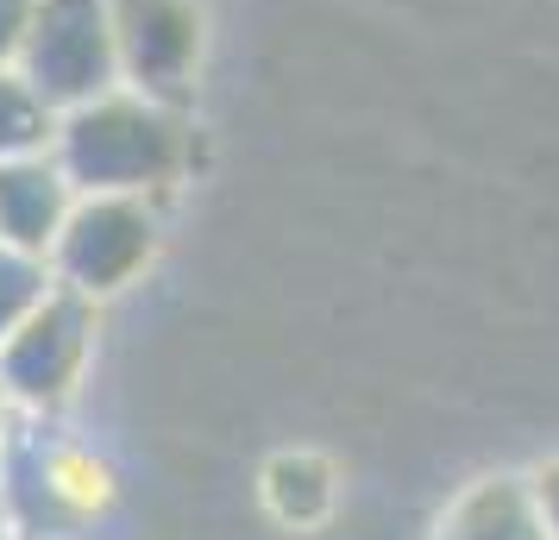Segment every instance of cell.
Wrapping results in <instances>:
<instances>
[{
  "label": "cell",
  "instance_id": "cell-1",
  "mask_svg": "<svg viewBox=\"0 0 559 540\" xmlns=\"http://www.w3.org/2000/svg\"><path fill=\"white\" fill-rule=\"evenodd\" d=\"M51 152L82 195H170L189 170V120L177 101L120 82L57 113Z\"/></svg>",
  "mask_w": 559,
  "mask_h": 540
},
{
  "label": "cell",
  "instance_id": "cell-2",
  "mask_svg": "<svg viewBox=\"0 0 559 540\" xmlns=\"http://www.w3.org/2000/svg\"><path fill=\"white\" fill-rule=\"evenodd\" d=\"M164 245V195H76L51 245V277L88 302H114Z\"/></svg>",
  "mask_w": 559,
  "mask_h": 540
},
{
  "label": "cell",
  "instance_id": "cell-3",
  "mask_svg": "<svg viewBox=\"0 0 559 540\" xmlns=\"http://www.w3.org/2000/svg\"><path fill=\"white\" fill-rule=\"evenodd\" d=\"M95 309L102 302H88V296L57 284L7 334V346H0V389H7V403L26 415V421L57 415L82 389L88 359H95Z\"/></svg>",
  "mask_w": 559,
  "mask_h": 540
},
{
  "label": "cell",
  "instance_id": "cell-4",
  "mask_svg": "<svg viewBox=\"0 0 559 540\" xmlns=\"http://www.w3.org/2000/svg\"><path fill=\"white\" fill-rule=\"evenodd\" d=\"M20 76L63 113L120 88V45H114V0H38L20 51Z\"/></svg>",
  "mask_w": 559,
  "mask_h": 540
},
{
  "label": "cell",
  "instance_id": "cell-5",
  "mask_svg": "<svg viewBox=\"0 0 559 540\" xmlns=\"http://www.w3.org/2000/svg\"><path fill=\"white\" fill-rule=\"evenodd\" d=\"M114 45H120L127 88L182 107L207 57V7L202 0H114Z\"/></svg>",
  "mask_w": 559,
  "mask_h": 540
},
{
  "label": "cell",
  "instance_id": "cell-6",
  "mask_svg": "<svg viewBox=\"0 0 559 540\" xmlns=\"http://www.w3.org/2000/svg\"><path fill=\"white\" fill-rule=\"evenodd\" d=\"M76 195L82 189L70 182V170L57 164V152L7 157V164H0V245L51 257Z\"/></svg>",
  "mask_w": 559,
  "mask_h": 540
},
{
  "label": "cell",
  "instance_id": "cell-7",
  "mask_svg": "<svg viewBox=\"0 0 559 540\" xmlns=\"http://www.w3.org/2000/svg\"><path fill=\"white\" fill-rule=\"evenodd\" d=\"M433 540H554V535H547V515L534 503L528 471H484L447 503Z\"/></svg>",
  "mask_w": 559,
  "mask_h": 540
},
{
  "label": "cell",
  "instance_id": "cell-8",
  "mask_svg": "<svg viewBox=\"0 0 559 540\" xmlns=\"http://www.w3.org/2000/svg\"><path fill=\"white\" fill-rule=\"evenodd\" d=\"M258 503L264 515L289 528V535H314V528H328L333 509H340V465L328 453H314V446H283L264 459L258 471Z\"/></svg>",
  "mask_w": 559,
  "mask_h": 540
},
{
  "label": "cell",
  "instance_id": "cell-9",
  "mask_svg": "<svg viewBox=\"0 0 559 540\" xmlns=\"http://www.w3.org/2000/svg\"><path fill=\"white\" fill-rule=\"evenodd\" d=\"M32 471H38V496L51 503L57 521H95L114 503V471L88 446H38Z\"/></svg>",
  "mask_w": 559,
  "mask_h": 540
},
{
  "label": "cell",
  "instance_id": "cell-10",
  "mask_svg": "<svg viewBox=\"0 0 559 540\" xmlns=\"http://www.w3.org/2000/svg\"><path fill=\"white\" fill-rule=\"evenodd\" d=\"M51 139H57V107L20 70H0V164L51 152Z\"/></svg>",
  "mask_w": 559,
  "mask_h": 540
},
{
  "label": "cell",
  "instance_id": "cell-11",
  "mask_svg": "<svg viewBox=\"0 0 559 540\" xmlns=\"http://www.w3.org/2000/svg\"><path fill=\"white\" fill-rule=\"evenodd\" d=\"M51 289H57L51 257L20 252V245H0V346H7V334H13Z\"/></svg>",
  "mask_w": 559,
  "mask_h": 540
},
{
  "label": "cell",
  "instance_id": "cell-12",
  "mask_svg": "<svg viewBox=\"0 0 559 540\" xmlns=\"http://www.w3.org/2000/svg\"><path fill=\"white\" fill-rule=\"evenodd\" d=\"M32 13H38V0H0V70H20Z\"/></svg>",
  "mask_w": 559,
  "mask_h": 540
},
{
  "label": "cell",
  "instance_id": "cell-13",
  "mask_svg": "<svg viewBox=\"0 0 559 540\" xmlns=\"http://www.w3.org/2000/svg\"><path fill=\"white\" fill-rule=\"evenodd\" d=\"M528 484H534L540 515H547V535L559 540V453H554V459H540V465H528Z\"/></svg>",
  "mask_w": 559,
  "mask_h": 540
},
{
  "label": "cell",
  "instance_id": "cell-14",
  "mask_svg": "<svg viewBox=\"0 0 559 540\" xmlns=\"http://www.w3.org/2000/svg\"><path fill=\"white\" fill-rule=\"evenodd\" d=\"M20 428H26V415L13 409V403H7V389H0V453H7V440L20 434Z\"/></svg>",
  "mask_w": 559,
  "mask_h": 540
},
{
  "label": "cell",
  "instance_id": "cell-15",
  "mask_svg": "<svg viewBox=\"0 0 559 540\" xmlns=\"http://www.w3.org/2000/svg\"><path fill=\"white\" fill-rule=\"evenodd\" d=\"M0 528H13V503H7V465H0Z\"/></svg>",
  "mask_w": 559,
  "mask_h": 540
},
{
  "label": "cell",
  "instance_id": "cell-16",
  "mask_svg": "<svg viewBox=\"0 0 559 540\" xmlns=\"http://www.w3.org/2000/svg\"><path fill=\"white\" fill-rule=\"evenodd\" d=\"M0 540H26V535H20V528H0Z\"/></svg>",
  "mask_w": 559,
  "mask_h": 540
}]
</instances>
